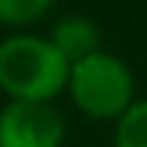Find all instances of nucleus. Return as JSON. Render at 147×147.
Wrapping results in <instances>:
<instances>
[{"instance_id":"nucleus-1","label":"nucleus","mask_w":147,"mask_h":147,"mask_svg":"<svg viewBox=\"0 0 147 147\" xmlns=\"http://www.w3.org/2000/svg\"><path fill=\"white\" fill-rule=\"evenodd\" d=\"M71 64L46 34L9 31L0 40V92L6 101H55L67 89Z\"/></svg>"},{"instance_id":"nucleus-2","label":"nucleus","mask_w":147,"mask_h":147,"mask_svg":"<svg viewBox=\"0 0 147 147\" xmlns=\"http://www.w3.org/2000/svg\"><path fill=\"white\" fill-rule=\"evenodd\" d=\"M64 95L74 101V107L83 117L117 123L138 101L135 74L119 55L101 49V52L71 64Z\"/></svg>"},{"instance_id":"nucleus-3","label":"nucleus","mask_w":147,"mask_h":147,"mask_svg":"<svg viewBox=\"0 0 147 147\" xmlns=\"http://www.w3.org/2000/svg\"><path fill=\"white\" fill-rule=\"evenodd\" d=\"M64 117L55 101H6L0 107V147H61Z\"/></svg>"},{"instance_id":"nucleus-4","label":"nucleus","mask_w":147,"mask_h":147,"mask_svg":"<svg viewBox=\"0 0 147 147\" xmlns=\"http://www.w3.org/2000/svg\"><path fill=\"white\" fill-rule=\"evenodd\" d=\"M49 40L58 52L64 55L67 64H77L89 55L101 52L104 49V34H101L98 22L92 16H83V12H74V16H61L49 28Z\"/></svg>"},{"instance_id":"nucleus-5","label":"nucleus","mask_w":147,"mask_h":147,"mask_svg":"<svg viewBox=\"0 0 147 147\" xmlns=\"http://www.w3.org/2000/svg\"><path fill=\"white\" fill-rule=\"evenodd\" d=\"M52 6L55 0H0V25L9 31H31Z\"/></svg>"},{"instance_id":"nucleus-6","label":"nucleus","mask_w":147,"mask_h":147,"mask_svg":"<svg viewBox=\"0 0 147 147\" xmlns=\"http://www.w3.org/2000/svg\"><path fill=\"white\" fill-rule=\"evenodd\" d=\"M113 147H147V98H138L113 123Z\"/></svg>"}]
</instances>
